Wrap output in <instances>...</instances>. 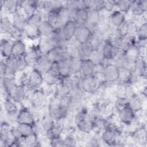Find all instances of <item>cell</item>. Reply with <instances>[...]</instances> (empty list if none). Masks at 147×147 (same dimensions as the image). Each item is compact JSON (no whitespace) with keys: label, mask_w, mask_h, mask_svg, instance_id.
<instances>
[{"label":"cell","mask_w":147,"mask_h":147,"mask_svg":"<svg viewBox=\"0 0 147 147\" xmlns=\"http://www.w3.org/2000/svg\"><path fill=\"white\" fill-rule=\"evenodd\" d=\"M1 95L3 100L7 97H10L14 90L18 84L16 76H6L1 78Z\"/></svg>","instance_id":"6da1fadb"},{"label":"cell","mask_w":147,"mask_h":147,"mask_svg":"<svg viewBox=\"0 0 147 147\" xmlns=\"http://www.w3.org/2000/svg\"><path fill=\"white\" fill-rule=\"evenodd\" d=\"M44 84L43 74L35 68H32L29 71L28 88L35 90L41 88Z\"/></svg>","instance_id":"7a4b0ae2"},{"label":"cell","mask_w":147,"mask_h":147,"mask_svg":"<svg viewBox=\"0 0 147 147\" xmlns=\"http://www.w3.org/2000/svg\"><path fill=\"white\" fill-rule=\"evenodd\" d=\"M116 116L118 122L126 126H130L136 119V113L129 106L116 112Z\"/></svg>","instance_id":"3957f363"},{"label":"cell","mask_w":147,"mask_h":147,"mask_svg":"<svg viewBox=\"0 0 147 147\" xmlns=\"http://www.w3.org/2000/svg\"><path fill=\"white\" fill-rule=\"evenodd\" d=\"M122 134L111 129L106 128L101 132L100 138L102 142L107 146H117L118 138Z\"/></svg>","instance_id":"277c9868"},{"label":"cell","mask_w":147,"mask_h":147,"mask_svg":"<svg viewBox=\"0 0 147 147\" xmlns=\"http://www.w3.org/2000/svg\"><path fill=\"white\" fill-rule=\"evenodd\" d=\"M98 49H100L103 59L111 61L121 50L113 45L107 38Z\"/></svg>","instance_id":"5b68a950"},{"label":"cell","mask_w":147,"mask_h":147,"mask_svg":"<svg viewBox=\"0 0 147 147\" xmlns=\"http://www.w3.org/2000/svg\"><path fill=\"white\" fill-rule=\"evenodd\" d=\"M13 29L23 33L27 26V18L20 7L17 13L11 17Z\"/></svg>","instance_id":"8992f818"},{"label":"cell","mask_w":147,"mask_h":147,"mask_svg":"<svg viewBox=\"0 0 147 147\" xmlns=\"http://www.w3.org/2000/svg\"><path fill=\"white\" fill-rule=\"evenodd\" d=\"M119 69L112 63L105 66L102 78L103 80L109 83H116L118 80Z\"/></svg>","instance_id":"52a82bcc"},{"label":"cell","mask_w":147,"mask_h":147,"mask_svg":"<svg viewBox=\"0 0 147 147\" xmlns=\"http://www.w3.org/2000/svg\"><path fill=\"white\" fill-rule=\"evenodd\" d=\"M49 39L53 47H58L63 49H67L69 42L64 37L61 28L55 29L53 33L49 37Z\"/></svg>","instance_id":"ba28073f"},{"label":"cell","mask_w":147,"mask_h":147,"mask_svg":"<svg viewBox=\"0 0 147 147\" xmlns=\"http://www.w3.org/2000/svg\"><path fill=\"white\" fill-rule=\"evenodd\" d=\"M92 32L86 25H78L75 30L74 40L78 44H83L90 41Z\"/></svg>","instance_id":"9c48e42d"},{"label":"cell","mask_w":147,"mask_h":147,"mask_svg":"<svg viewBox=\"0 0 147 147\" xmlns=\"http://www.w3.org/2000/svg\"><path fill=\"white\" fill-rule=\"evenodd\" d=\"M128 106L136 113H138L145 109L146 100L143 99L138 92H136L127 97Z\"/></svg>","instance_id":"30bf717a"},{"label":"cell","mask_w":147,"mask_h":147,"mask_svg":"<svg viewBox=\"0 0 147 147\" xmlns=\"http://www.w3.org/2000/svg\"><path fill=\"white\" fill-rule=\"evenodd\" d=\"M46 55L53 63H58L70 57L67 49H63L58 47L52 48Z\"/></svg>","instance_id":"8fae6325"},{"label":"cell","mask_w":147,"mask_h":147,"mask_svg":"<svg viewBox=\"0 0 147 147\" xmlns=\"http://www.w3.org/2000/svg\"><path fill=\"white\" fill-rule=\"evenodd\" d=\"M17 122V123L34 124L36 121L32 109L26 107L21 106L19 109Z\"/></svg>","instance_id":"7c38bea8"},{"label":"cell","mask_w":147,"mask_h":147,"mask_svg":"<svg viewBox=\"0 0 147 147\" xmlns=\"http://www.w3.org/2000/svg\"><path fill=\"white\" fill-rule=\"evenodd\" d=\"M41 55L37 44L33 45L31 47L28 49L27 52L24 56V58L29 68L32 69L34 68L37 59Z\"/></svg>","instance_id":"4fadbf2b"},{"label":"cell","mask_w":147,"mask_h":147,"mask_svg":"<svg viewBox=\"0 0 147 147\" xmlns=\"http://www.w3.org/2000/svg\"><path fill=\"white\" fill-rule=\"evenodd\" d=\"M20 9L18 1L16 0H2L1 1V11L6 15H13L18 12Z\"/></svg>","instance_id":"5bb4252c"},{"label":"cell","mask_w":147,"mask_h":147,"mask_svg":"<svg viewBox=\"0 0 147 147\" xmlns=\"http://www.w3.org/2000/svg\"><path fill=\"white\" fill-rule=\"evenodd\" d=\"M126 20V16L117 9L109 13L110 24L113 28H118Z\"/></svg>","instance_id":"9a60e30c"},{"label":"cell","mask_w":147,"mask_h":147,"mask_svg":"<svg viewBox=\"0 0 147 147\" xmlns=\"http://www.w3.org/2000/svg\"><path fill=\"white\" fill-rule=\"evenodd\" d=\"M77 26L75 22L73 20H71L64 24L61 27L62 33L68 41L69 42L74 39Z\"/></svg>","instance_id":"2e32d148"},{"label":"cell","mask_w":147,"mask_h":147,"mask_svg":"<svg viewBox=\"0 0 147 147\" xmlns=\"http://www.w3.org/2000/svg\"><path fill=\"white\" fill-rule=\"evenodd\" d=\"M19 6L22 11L26 18L32 16L38 11L36 1L33 0H26V1H18Z\"/></svg>","instance_id":"e0dca14e"},{"label":"cell","mask_w":147,"mask_h":147,"mask_svg":"<svg viewBox=\"0 0 147 147\" xmlns=\"http://www.w3.org/2000/svg\"><path fill=\"white\" fill-rule=\"evenodd\" d=\"M52 63L53 62L46 55H41L37 59L33 68L37 69L44 74L50 69Z\"/></svg>","instance_id":"ac0fdd59"},{"label":"cell","mask_w":147,"mask_h":147,"mask_svg":"<svg viewBox=\"0 0 147 147\" xmlns=\"http://www.w3.org/2000/svg\"><path fill=\"white\" fill-rule=\"evenodd\" d=\"M14 40L10 38L5 37L1 39L0 51L1 56L3 59L11 56Z\"/></svg>","instance_id":"d6986e66"},{"label":"cell","mask_w":147,"mask_h":147,"mask_svg":"<svg viewBox=\"0 0 147 147\" xmlns=\"http://www.w3.org/2000/svg\"><path fill=\"white\" fill-rule=\"evenodd\" d=\"M28 51L26 43L22 38L14 40L11 56L19 58L23 57Z\"/></svg>","instance_id":"ffe728a7"},{"label":"cell","mask_w":147,"mask_h":147,"mask_svg":"<svg viewBox=\"0 0 147 147\" xmlns=\"http://www.w3.org/2000/svg\"><path fill=\"white\" fill-rule=\"evenodd\" d=\"M96 64L90 59L82 60L79 75L83 77H89L94 74Z\"/></svg>","instance_id":"44dd1931"},{"label":"cell","mask_w":147,"mask_h":147,"mask_svg":"<svg viewBox=\"0 0 147 147\" xmlns=\"http://www.w3.org/2000/svg\"><path fill=\"white\" fill-rule=\"evenodd\" d=\"M94 50V48L90 41L80 44L78 48V56L82 60L88 59L90 58Z\"/></svg>","instance_id":"7402d4cb"},{"label":"cell","mask_w":147,"mask_h":147,"mask_svg":"<svg viewBox=\"0 0 147 147\" xmlns=\"http://www.w3.org/2000/svg\"><path fill=\"white\" fill-rule=\"evenodd\" d=\"M76 129L77 130L89 133L92 134L94 124V122L89 117L81 119L76 123Z\"/></svg>","instance_id":"603a6c76"},{"label":"cell","mask_w":147,"mask_h":147,"mask_svg":"<svg viewBox=\"0 0 147 147\" xmlns=\"http://www.w3.org/2000/svg\"><path fill=\"white\" fill-rule=\"evenodd\" d=\"M17 59L18 58L11 56L3 59L6 67V73L5 76H16L18 74Z\"/></svg>","instance_id":"cb8c5ba5"},{"label":"cell","mask_w":147,"mask_h":147,"mask_svg":"<svg viewBox=\"0 0 147 147\" xmlns=\"http://www.w3.org/2000/svg\"><path fill=\"white\" fill-rule=\"evenodd\" d=\"M65 1L57 0L44 1L42 10L45 13L50 11H58L64 6Z\"/></svg>","instance_id":"d4e9b609"},{"label":"cell","mask_w":147,"mask_h":147,"mask_svg":"<svg viewBox=\"0 0 147 147\" xmlns=\"http://www.w3.org/2000/svg\"><path fill=\"white\" fill-rule=\"evenodd\" d=\"M26 96V87L22 84H18L14 90L10 98L15 102L20 105Z\"/></svg>","instance_id":"484cf974"},{"label":"cell","mask_w":147,"mask_h":147,"mask_svg":"<svg viewBox=\"0 0 147 147\" xmlns=\"http://www.w3.org/2000/svg\"><path fill=\"white\" fill-rule=\"evenodd\" d=\"M146 58H139L134 64V72L142 79H146Z\"/></svg>","instance_id":"4316f807"},{"label":"cell","mask_w":147,"mask_h":147,"mask_svg":"<svg viewBox=\"0 0 147 147\" xmlns=\"http://www.w3.org/2000/svg\"><path fill=\"white\" fill-rule=\"evenodd\" d=\"M124 55L129 63H134L141 57L140 49L136 45H131L124 51Z\"/></svg>","instance_id":"83f0119b"},{"label":"cell","mask_w":147,"mask_h":147,"mask_svg":"<svg viewBox=\"0 0 147 147\" xmlns=\"http://www.w3.org/2000/svg\"><path fill=\"white\" fill-rule=\"evenodd\" d=\"M45 12L42 10H38L35 13L27 18V25L37 27L45 20Z\"/></svg>","instance_id":"f1b7e54d"},{"label":"cell","mask_w":147,"mask_h":147,"mask_svg":"<svg viewBox=\"0 0 147 147\" xmlns=\"http://www.w3.org/2000/svg\"><path fill=\"white\" fill-rule=\"evenodd\" d=\"M0 29L2 34L9 35L13 30L11 19L8 15H1L0 20Z\"/></svg>","instance_id":"f546056e"},{"label":"cell","mask_w":147,"mask_h":147,"mask_svg":"<svg viewBox=\"0 0 147 147\" xmlns=\"http://www.w3.org/2000/svg\"><path fill=\"white\" fill-rule=\"evenodd\" d=\"M72 20L77 25H86L87 22V10L83 7L79 8L72 16Z\"/></svg>","instance_id":"4dcf8cb0"},{"label":"cell","mask_w":147,"mask_h":147,"mask_svg":"<svg viewBox=\"0 0 147 147\" xmlns=\"http://www.w3.org/2000/svg\"><path fill=\"white\" fill-rule=\"evenodd\" d=\"M45 20L47 21L55 29L62 26L58 11H50L45 13Z\"/></svg>","instance_id":"1f68e13d"},{"label":"cell","mask_w":147,"mask_h":147,"mask_svg":"<svg viewBox=\"0 0 147 147\" xmlns=\"http://www.w3.org/2000/svg\"><path fill=\"white\" fill-rule=\"evenodd\" d=\"M38 29L41 37L49 38L55 31V28L46 20H44L38 26Z\"/></svg>","instance_id":"d6a6232c"},{"label":"cell","mask_w":147,"mask_h":147,"mask_svg":"<svg viewBox=\"0 0 147 147\" xmlns=\"http://www.w3.org/2000/svg\"><path fill=\"white\" fill-rule=\"evenodd\" d=\"M82 59L79 57H70L69 59V65L72 75H79L82 66Z\"/></svg>","instance_id":"836d02e7"},{"label":"cell","mask_w":147,"mask_h":147,"mask_svg":"<svg viewBox=\"0 0 147 147\" xmlns=\"http://www.w3.org/2000/svg\"><path fill=\"white\" fill-rule=\"evenodd\" d=\"M38 49L41 55H46L53 48L49 38L40 37L37 43Z\"/></svg>","instance_id":"e575fe53"},{"label":"cell","mask_w":147,"mask_h":147,"mask_svg":"<svg viewBox=\"0 0 147 147\" xmlns=\"http://www.w3.org/2000/svg\"><path fill=\"white\" fill-rule=\"evenodd\" d=\"M69 59L61 60L57 63L59 75L61 78L68 77L72 75L69 65Z\"/></svg>","instance_id":"d590c367"},{"label":"cell","mask_w":147,"mask_h":147,"mask_svg":"<svg viewBox=\"0 0 147 147\" xmlns=\"http://www.w3.org/2000/svg\"><path fill=\"white\" fill-rule=\"evenodd\" d=\"M18 105L10 97H7L3 100V109L6 114L17 111L20 109L17 106Z\"/></svg>","instance_id":"8d00e7d4"},{"label":"cell","mask_w":147,"mask_h":147,"mask_svg":"<svg viewBox=\"0 0 147 147\" xmlns=\"http://www.w3.org/2000/svg\"><path fill=\"white\" fill-rule=\"evenodd\" d=\"M24 36H25L28 39L32 41H38L41 37L38 28L29 25H27L24 32Z\"/></svg>","instance_id":"74e56055"},{"label":"cell","mask_w":147,"mask_h":147,"mask_svg":"<svg viewBox=\"0 0 147 147\" xmlns=\"http://www.w3.org/2000/svg\"><path fill=\"white\" fill-rule=\"evenodd\" d=\"M33 125L29 123H17L16 126L22 137L25 138L34 133Z\"/></svg>","instance_id":"f35d334b"},{"label":"cell","mask_w":147,"mask_h":147,"mask_svg":"<svg viewBox=\"0 0 147 147\" xmlns=\"http://www.w3.org/2000/svg\"><path fill=\"white\" fill-rule=\"evenodd\" d=\"M116 9L118 10L126 16L130 13L131 1L129 0H118L115 1Z\"/></svg>","instance_id":"ab89813d"},{"label":"cell","mask_w":147,"mask_h":147,"mask_svg":"<svg viewBox=\"0 0 147 147\" xmlns=\"http://www.w3.org/2000/svg\"><path fill=\"white\" fill-rule=\"evenodd\" d=\"M40 142L39 137L34 133L23 138V145L28 146H40Z\"/></svg>","instance_id":"60d3db41"},{"label":"cell","mask_w":147,"mask_h":147,"mask_svg":"<svg viewBox=\"0 0 147 147\" xmlns=\"http://www.w3.org/2000/svg\"><path fill=\"white\" fill-rule=\"evenodd\" d=\"M64 7L71 14V15H72V16L74 14V13L76 10H78L79 8L82 7L81 1H78V0L65 1Z\"/></svg>","instance_id":"b9f144b4"},{"label":"cell","mask_w":147,"mask_h":147,"mask_svg":"<svg viewBox=\"0 0 147 147\" xmlns=\"http://www.w3.org/2000/svg\"><path fill=\"white\" fill-rule=\"evenodd\" d=\"M71 132L67 133L63 138L64 146H76L78 145V140L75 136V134Z\"/></svg>","instance_id":"7bdbcfd3"},{"label":"cell","mask_w":147,"mask_h":147,"mask_svg":"<svg viewBox=\"0 0 147 147\" xmlns=\"http://www.w3.org/2000/svg\"><path fill=\"white\" fill-rule=\"evenodd\" d=\"M136 38L137 40H147V22H144L138 26Z\"/></svg>","instance_id":"ee69618b"},{"label":"cell","mask_w":147,"mask_h":147,"mask_svg":"<svg viewBox=\"0 0 147 147\" xmlns=\"http://www.w3.org/2000/svg\"><path fill=\"white\" fill-rule=\"evenodd\" d=\"M113 105L116 112L119 111L128 106L127 98L125 96L117 97L114 99Z\"/></svg>","instance_id":"f6af8a7d"},{"label":"cell","mask_w":147,"mask_h":147,"mask_svg":"<svg viewBox=\"0 0 147 147\" xmlns=\"http://www.w3.org/2000/svg\"><path fill=\"white\" fill-rule=\"evenodd\" d=\"M58 13L62 23V25L67 21L72 20V15L70 12L64 6L58 11Z\"/></svg>","instance_id":"bcb514c9"},{"label":"cell","mask_w":147,"mask_h":147,"mask_svg":"<svg viewBox=\"0 0 147 147\" xmlns=\"http://www.w3.org/2000/svg\"><path fill=\"white\" fill-rule=\"evenodd\" d=\"M101 142H102L100 138H99L97 137V135H92L90 138L85 143L86 146H101Z\"/></svg>","instance_id":"7dc6e473"},{"label":"cell","mask_w":147,"mask_h":147,"mask_svg":"<svg viewBox=\"0 0 147 147\" xmlns=\"http://www.w3.org/2000/svg\"><path fill=\"white\" fill-rule=\"evenodd\" d=\"M116 9V2L115 1L106 0L104 1L103 12L110 13L113 10Z\"/></svg>","instance_id":"c3c4849f"},{"label":"cell","mask_w":147,"mask_h":147,"mask_svg":"<svg viewBox=\"0 0 147 147\" xmlns=\"http://www.w3.org/2000/svg\"><path fill=\"white\" fill-rule=\"evenodd\" d=\"M128 21H129V25H128L127 36L131 37H136V33H137V30L138 26L136 24H134V22L129 20Z\"/></svg>","instance_id":"681fc988"},{"label":"cell","mask_w":147,"mask_h":147,"mask_svg":"<svg viewBox=\"0 0 147 147\" xmlns=\"http://www.w3.org/2000/svg\"><path fill=\"white\" fill-rule=\"evenodd\" d=\"M28 68V65L23 57L17 59V71L18 73H21L26 71Z\"/></svg>","instance_id":"f907efd6"},{"label":"cell","mask_w":147,"mask_h":147,"mask_svg":"<svg viewBox=\"0 0 147 147\" xmlns=\"http://www.w3.org/2000/svg\"><path fill=\"white\" fill-rule=\"evenodd\" d=\"M128 25H129V21L127 20L119 27L117 28L118 32L121 37H125L127 36Z\"/></svg>","instance_id":"816d5d0a"},{"label":"cell","mask_w":147,"mask_h":147,"mask_svg":"<svg viewBox=\"0 0 147 147\" xmlns=\"http://www.w3.org/2000/svg\"><path fill=\"white\" fill-rule=\"evenodd\" d=\"M51 146L53 147H60L64 146V141L63 137H56L49 140V142Z\"/></svg>","instance_id":"f5cc1de1"},{"label":"cell","mask_w":147,"mask_h":147,"mask_svg":"<svg viewBox=\"0 0 147 147\" xmlns=\"http://www.w3.org/2000/svg\"><path fill=\"white\" fill-rule=\"evenodd\" d=\"M82 7L87 10L94 8V0H84L81 1Z\"/></svg>","instance_id":"db71d44e"},{"label":"cell","mask_w":147,"mask_h":147,"mask_svg":"<svg viewBox=\"0 0 147 147\" xmlns=\"http://www.w3.org/2000/svg\"><path fill=\"white\" fill-rule=\"evenodd\" d=\"M140 10L142 13L147 12V0H138Z\"/></svg>","instance_id":"11a10c76"},{"label":"cell","mask_w":147,"mask_h":147,"mask_svg":"<svg viewBox=\"0 0 147 147\" xmlns=\"http://www.w3.org/2000/svg\"><path fill=\"white\" fill-rule=\"evenodd\" d=\"M6 73V67L4 60H1L0 63V74L1 78H2L5 76Z\"/></svg>","instance_id":"9f6ffc18"}]
</instances>
